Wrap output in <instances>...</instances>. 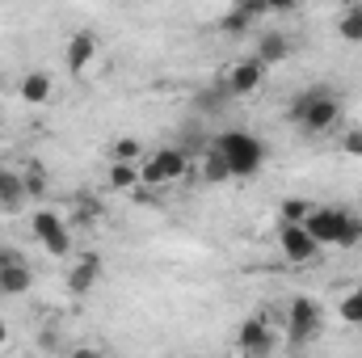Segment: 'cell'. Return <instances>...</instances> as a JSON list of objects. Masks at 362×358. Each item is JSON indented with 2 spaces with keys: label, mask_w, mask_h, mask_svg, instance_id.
Returning a JSON list of instances; mask_svg holds the SVG:
<instances>
[{
  "label": "cell",
  "mask_w": 362,
  "mask_h": 358,
  "mask_svg": "<svg viewBox=\"0 0 362 358\" xmlns=\"http://www.w3.org/2000/svg\"><path fill=\"white\" fill-rule=\"evenodd\" d=\"M291 118H295L299 131L325 135V131H333V127L341 122V97L329 89V85H312V89H303L299 97H295Z\"/></svg>",
  "instance_id": "cell-1"
},
{
  "label": "cell",
  "mask_w": 362,
  "mask_h": 358,
  "mask_svg": "<svg viewBox=\"0 0 362 358\" xmlns=\"http://www.w3.org/2000/svg\"><path fill=\"white\" fill-rule=\"evenodd\" d=\"M211 148L228 161L232 178H253L266 165V144L257 135H249V131H223V135H215Z\"/></svg>",
  "instance_id": "cell-2"
},
{
  "label": "cell",
  "mask_w": 362,
  "mask_h": 358,
  "mask_svg": "<svg viewBox=\"0 0 362 358\" xmlns=\"http://www.w3.org/2000/svg\"><path fill=\"white\" fill-rule=\"evenodd\" d=\"M189 173V152L185 148H160L139 165V181L144 185H169Z\"/></svg>",
  "instance_id": "cell-3"
},
{
  "label": "cell",
  "mask_w": 362,
  "mask_h": 358,
  "mask_svg": "<svg viewBox=\"0 0 362 358\" xmlns=\"http://www.w3.org/2000/svg\"><path fill=\"white\" fill-rule=\"evenodd\" d=\"M30 228H34V241L51 253V258H68L72 253V232H68V224L55 215V211H34V219H30Z\"/></svg>",
  "instance_id": "cell-4"
},
{
  "label": "cell",
  "mask_w": 362,
  "mask_h": 358,
  "mask_svg": "<svg viewBox=\"0 0 362 358\" xmlns=\"http://www.w3.org/2000/svg\"><path fill=\"white\" fill-rule=\"evenodd\" d=\"M278 245H282V258L295 262V266H308V262L320 258V245H316V236H312L303 224H286V219H278Z\"/></svg>",
  "instance_id": "cell-5"
},
{
  "label": "cell",
  "mask_w": 362,
  "mask_h": 358,
  "mask_svg": "<svg viewBox=\"0 0 362 358\" xmlns=\"http://www.w3.org/2000/svg\"><path fill=\"white\" fill-rule=\"evenodd\" d=\"M316 333H320V308L312 299H291V308H286V337H291V346H308Z\"/></svg>",
  "instance_id": "cell-6"
},
{
  "label": "cell",
  "mask_w": 362,
  "mask_h": 358,
  "mask_svg": "<svg viewBox=\"0 0 362 358\" xmlns=\"http://www.w3.org/2000/svg\"><path fill=\"white\" fill-rule=\"evenodd\" d=\"M346 215H350V211H341V207H312V211H308V219H303V228L316 236V245H320V249H329V245H337V241H341Z\"/></svg>",
  "instance_id": "cell-7"
},
{
  "label": "cell",
  "mask_w": 362,
  "mask_h": 358,
  "mask_svg": "<svg viewBox=\"0 0 362 358\" xmlns=\"http://www.w3.org/2000/svg\"><path fill=\"white\" fill-rule=\"evenodd\" d=\"M262 81H266V64L257 55H249V59L232 64V72L223 76V89H228V97H253L262 89Z\"/></svg>",
  "instance_id": "cell-8"
},
{
  "label": "cell",
  "mask_w": 362,
  "mask_h": 358,
  "mask_svg": "<svg viewBox=\"0 0 362 358\" xmlns=\"http://www.w3.org/2000/svg\"><path fill=\"white\" fill-rule=\"evenodd\" d=\"M236 346H240L245 354H270V350H274L270 325H266L262 316H249V321L236 329Z\"/></svg>",
  "instance_id": "cell-9"
},
{
  "label": "cell",
  "mask_w": 362,
  "mask_h": 358,
  "mask_svg": "<svg viewBox=\"0 0 362 358\" xmlns=\"http://www.w3.org/2000/svg\"><path fill=\"white\" fill-rule=\"evenodd\" d=\"M291 51H295V42H291L282 30H270V34H262V38H257V51H253V55H257L266 68H274V64H286V59H291Z\"/></svg>",
  "instance_id": "cell-10"
},
{
  "label": "cell",
  "mask_w": 362,
  "mask_h": 358,
  "mask_svg": "<svg viewBox=\"0 0 362 358\" xmlns=\"http://www.w3.org/2000/svg\"><path fill=\"white\" fill-rule=\"evenodd\" d=\"M97 278H101V258L97 253H81V262L68 274V291L72 295H89L93 287H97Z\"/></svg>",
  "instance_id": "cell-11"
},
{
  "label": "cell",
  "mask_w": 362,
  "mask_h": 358,
  "mask_svg": "<svg viewBox=\"0 0 362 358\" xmlns=\"http://www.w3.org/2000/svg\"><path fill=\"white\" fill-rule=\"evenodd\" d=\"M34 287V270L25 266V258L0 266V295H25Z\"/></svg>",
  "instance_id": "cell-12"
},
{
  "label": "cell",
  "mask_w": 362,
  "mask_h": 358,
  "mask_svg": "<svg viewBox=\"0 0 362 358\" xmlns=\"http://www.w3.org/2000/svg\"><path fill=\"white\" fill-rule=\"evenodd\" d=\"M64 59H68V68H72V72H85L93 59H97V38H93V34H72V38H68Z\"/></svg>",
  "instance_id": "cell-13"
},
{
  "label": "cell",
  "mask_w": 362,
  "mask_h": 358,
  "mask_svg": "<svg viewBox=\"0 0 362 358\" xmlns=\"http://www.w3.org/2000/svg\"><path fill=\"white\" fill-rule=\"evenodd\" d=\"M17 93H21V101H30V105H47V101H51V76H47V72H30V76H21Z\"/></svg>",
  "instance_id": "cell-14"
},
{
  "label": "cell",
  "mask_w": 362,
  "mask_h": 358,
  "mask_svg": "<svg viewBox=\"0 0 362 358\" xmlns=\"http://www.w3.org/2000/svg\"><path fill=\"white\" fill-rule=\"evenodd\" d=\"M21 202H25V181H21V173L0 169V207L4 211H17Z\"/></svg>",
  "instance_id": "cell-15"
},
{
  "label": "cell",
  "mask_w": 362,
  "mask_h": 358,
  "mask_svg": "<svg viewBox=\"0 0 362 358\" xmlns=\"http://www.w3.org/2000/svg\"><path fill=\"white\" fill-rule=\"evenodd\" d=\"M337 34H341L346 42H362V4L358 0L337 13Z\"/></svg>",
  "instance_id": "cell-16"
},
{
  "label": "cell",
  "mask_w": 362,
  "mask_h": 358,
  "mask_svg": "<svg viewBox=\"0 0 362 358\" xmlns=\"http://www.w3.org/2000/svg\"><path fill=\"white\" fill-rule=\"evenodd\" d=\"M257 17L249 13V8H240V4H232V13L219 21V34H228V38H240V34H249V25H253Z\"/></svg>",
  "instance_id": "cell-17"
},
{
  "label": "cell",
  "mask_w": 362,
  "mask_h": 358,
  "mask_svg": "<svg viewBox=\"0 0 362 358\" xmlns=\"http://www.w3.org/2000/svg\"><path fill=\"white\" fill-rule=\"evenodd\" d=\"M135 181H139V169L131 161H110V185L114 190H131Z\"/></svg>",
  "instance_id": "cell-18"
},
{
  "label": "cell",
  "mask_w": 362,
  "mask_h": 358,
  "mask_svg": "<svg viewBox=\"0 0 362 358\" xmlns=\"http://www.w3.org/2000/svg\"><path fill=\"white\" fill-rule=\"evenodd\" d=\"M202 178H206V181H228V178H232L228 161H223L215 148H206V156H202Z\"/></svg>",
  "instance_id": "cell-19"
},
{
  "label": "cell",
  "mask_w": 362,
  "mask_h": 358,
  "mask_svg": "<svg viewBox=\"0 0 362 358\" xmlns=\"http://www.w3.org/2000/svg\"><path fill=\"white\" fill-rule=\"evenodd\" d=\"M139 156H144V144L131 139V135H127V139H114V148H110V161H131V165H135Z\"/></svg>",
  "instance_id": "cell-20"
},
{
  "label": "cell",
  "mask_w": 362,
  "mask_h": 358,
  "mask_svg": "<svg viewBox=\"0 0 362 358\" xmlns=\"http://www.w3.org/2000/svg\"><path fill=\"white\" fill-rule=\"evenodd\" d=\"M308 211H312V202H303V198H286L282 211H278V219H286V224H303Z\"/></svg>",
  "instance_id": "cell-21"
},
{
  "label": "cell",
  "mask_w": 362,
  "mask_h": 358,
  "mask_svg": "<svg viewBox=\"0 0 362 358\" xmlns=\"http://www.w3.org/2000/svg\"><path fill=\"white\" fill-rule=\"evenodd\" d=\"M21 181H25V198H47V173H42L38 165H34V169H25Z\"/></svg>",
  "instance_id": "cell-22"
},
{
  "label": "cell",
  "mask_w": 362,
  "mask_h": 358,
  "mask_svg": "<svg viewBox=\"0 0 362 358\" xmlns=\"http://www.w3.org/2000/svg\"><path fill=\"white\" fill-rule=\"evenodd\" d=\"M354 245H362V215H346V228H341L337 249H354Z\"/></svg>",
  "instance_id": "cell-23"
},
{
  "label": "cell",
  "mask_w": 362,
  "mask_h": 358,
  "mask_svg": "<svg viewBox=\"0 0 362 358\" xmlns=\"http://www.w3.org/2000/svg\"><path fill=\"white\" fill-rule=\"evenodd\" d=\"M341 321H346V325H362V287L341 299Z\"/></svg>",
  "instance_id": "cell-24"
},
{
  "label": "cell",
  "mask_w": 362,
  "mask_h": 358,
  "mask_svg": "<svg viewBox=\"0 0 362 358\" xmlns=\"http://www.w3.org/2000/svg\"><path fill=\"white\" fill-rule=\"evenodd\" d=\"M97 219H101L97 202H76V215H72V224H81V228H93Z\"/></svg>",
  "instance_id": "cell-25"
},
{
  "label": "cell",
  "mask_w": 362,
  "mask_h": 358,
  "mask_svg": "<svg viewBox=\"0 0 362 358\" xmlns=\"http://www.w3.org/2000/svg\"><path fill=\"white\" fill-rule=\"evenodd\" d=\"M341 148H346V156H362V131H350L341 139Z\"/></svg>",
  "instance_id": "cell-26"
},
{
  "label": "cell",
  "mask_w": 362,
  "mask_h": 358,
  "mask_svg": "<svg viewBox=\"0 0 362 358\" xmlns=\"http://www.w3.org/2000/svg\"><path fill=\"white\" fill-rule=\"evenodd\" d=\"M266 4H270V13H291L299 0H266Z\"/></svg>",
  "instance_id": "cell-27"
},
{
  "label": "cell",
  "mask_w": 362,
  "mask_h": 358,
  "mask_svg": "<svg viewBox=\"0 0 362 358\" xmlns=\"http://www.w3.org/2000/svg\"><path fill=\"white\" fill-rule=\"evenodd\" d=\"M17 258H21L17 249H0V266H8V262H17Z\"/></svg>",
  "instance_id": "cell-28"
},
{
  "label": "cell",
  "mask_w": 362,
  "mask_h": 358,
  "mask_svg": "<svg viewBox=\"0 0 362 358\" xmlns=\"http://www.w3.org/2000/svg\"><path fill=\"white\" fill-rule=\"evenodd\" d=\"M4 342H8V329H4V321H0V346H4Z\"/></svg>",
  "instance_id": "cell-29"
}]
</instances>
